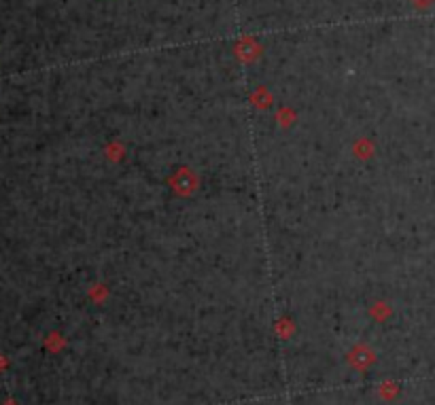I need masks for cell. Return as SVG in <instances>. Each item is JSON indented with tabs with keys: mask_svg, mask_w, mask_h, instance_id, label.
<instances>
[{
	"mask_svg": "<svg viewBox=\"0 0 435 405\" xmlns=\"http://www.w3.org/2000/svg\"><path fill=\"white\" fill-rule=\"evenodd\" d=\"M4 405H15V404H13V401H9V404H4Z\"/></svg>",
	"mask_w": 435,
	"mask_h": 405,
	"instance_id": "cell-1",
	"label": "cell"
}]
</instances>
